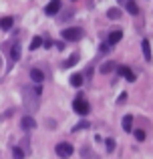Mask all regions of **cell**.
I'll use <instances>...</instances> for the list:
<instances>
[{"instance_id": "1", "label": "cell", "mask_w": 153, "mask_h": 159, "mask_svg": "<svg viewBox=\"0 0 153 159\" xmlns=\"http://www.w3.org/2000/svg\"><path fill=\"white\" fill-rule=\"evenodd\" d=\"M38 95H40V87H30L26 85L22 89V103L26 107L28 113H34L38 109Z\"/></svg>"}, {"instance_id": "2", "label": "cell", "mask_w": 153, "mask_h": 159, "mask_svg": "<svg viewBox=\"0 0 153 159\" xmlns=\"http://www.w3.org/2000/svg\"><path fill=\"white\" fill-rule=\"evenodd\" d=\"M83 28H79V26H71V28H65L63 32H61V36H63L65 40H69V43H77V40H81L83 39Z\"/></svg>"}, {"instance_id": "3", "label": "cell", "mask_w": 153, "mask_h": 159, "mask_svg": "<svg viewBox=\"0 0 153 159\" xmlns=\"http://www.w3.org/2000/svg\"><path fill=\"white\" fill-rule=\"evenodd\" d=\"M73 109H75V111L79 113V115H83L85 117L87 113L91 111V107H89V103L85 101V99H83V95H79V97L75 99V101H73Z\"/></svg>"}, {"instance_id": "4", "label": "cell", "mask_w": 153, "mask_h": 159, "mask_svg": "<svg viewBox=\"0 0 153 159\" xmlns=\"http://www.w3.org/2000/svg\"><path fill=\"white\" fill-rule=\"evenodd\" d=\"M73 151H75V149H73V145H69V143H59V145H56V155L63 157V159L71 157Z\"/></svg>"}, {"instance_id": "5", "label": "cell", "mask_w": 153, "mask_h": 159, "mask_svg": "<svg viewBox=\"0 0 153 159\" xmlns=\"http://www.w3.org/2000/svg\"><path fill=\"white\" fill-rule=\"evenodd\" d=\"M61 6H63V2H61V0H51V2L44 6V12H47L48 16H55L56 12L61 10Z\"/></svg>"}, {"instance_id": "6", "label": "cell", "mask_w": 153, "mask_h": 159, "mask_svg": "<svg viewBox=\"0 0 153 159\" xmlns=\"http://www.w3.org/2000/svg\"><path fill=\"white\" fill-rule=\"evenodd\" d=\"M20 127H22L24 131H32V129H36V121L32 119L30 115H26V117L20 119Z\"/></svg>"}, {"instance_id": "7", "label": "cell", "mask_w": 153, "mask_h": 159, "mask_svg": "<svg viewBox=\"0 0 153 159\" xmlns=\"http://www.w3.org/2000/svg\"><path fill=\"white\" fill-rule=\"evenodd\" d=\"M117 73L121 75V77H125L129 83H133V81H135V75H133V70H131L129 66H119V69H117Z\"/></svg>"}, {"instance_id": "8", "label": "cell", "mask_w": 153, "mask_h": 159, "mask_svg": "<svg viewBox=\"0 0 153 159\" xmlns=\"http://www.w3.org/2000/svg\"><path fill=\"white\" fill-rule=\"evenodd\" d=\"M121 39H123V32H121V30H111V32H109V39H107V43L113 47V44H117Z\"/></svg>"}, {"instance_id": "9", "label": "cell", "mask_w": 153, "mask_h": 159, "mask_svg": "<svg viewBox=\"0 0 153 159\" xmlns=\"http://www.w3.org/2000/svg\"><path fill=\"white\" fill-rule=\"evenodd\" d=\"M30 79H32V83L40 85V83L44 81V73H43L40 69H32V70H30Z\"/></svg>"}, {"instance_id": "10", "label": "cell", "mask_w": 153, "mask_h": 159, "mask_svg": "<svg viewBox=\"0 0 153 159\" xmlns=\"http://www.w3.org/2000/svg\"><path fill=\"white\" fill-rule=\"evenodd\" d=\"M141 48H143V57H145V61L149 62L151 61V44H149V40H147V39H143Z\"/></svg>"}, {"instance_id": "11", "label": "cell", "mask_w": 153, "mask_h": 159, "mask_svg": "<svg viewBox=\"0 0 153 159\" xmlns=\"http://www.w3.org/2000/svg\"><path fill=\"white\" fill-rule=\"evenodd\" d=\"M12 24H14V18H12V16H4V18H0V28H2V30H10Z\"/></svg>"}, {"instance_id": "12", "label": "cell", "mask_w": 153, "mask_h": 159, "mask_svg": "<svg viewBox=\"0 0 153 159\" xmlns=\"http://www.w3.org/2000/svg\"><path fill=\"white\" fill-rule=\"evenodd\" d=\"M123 129H125L127 133L133 131V115H125L123 117Z\"/></svg>"}, {"instance_id": "13", "label": "cell", "mask_w": 153, "mask_h": 159, "mask_svg": "<svg viewBox=\"0 0 153 159\" xmlns=\"http://www.w3.org/2000/svg\"><path fill=\"white\" fill-rule=\"evenodd\" d=\"M8 52H10L12 61H18V58H20V44H12V47L8 48Z\"/></svg>"}, {"instance_id": "14", "label": "cell", "mask_w": 153, "mask_h": 159, "mask_svg": "<svg viewBox=\"0 0 153 159\" xmlns=\"http://www.w3.org/2000/svg\"><path fill=\"white\" fill-rule=\"evenodd\" d=\"M43 43H44L43 36H34V39L30 40V51H36V48H40V47H43Z\"/></svg>"}, {"instance_id": "15", "label": "cell", "mask_w": 153, "mask_h": 159, "mask_svg": "<svg viewBox=\"0 0 153 159\" xmlns=\"http://www.w3.org/2000/svg\"><path fill=\"white\" fill-rule=\"evenodd\" d=\"M107 16H109L111 20H117V18H121V10H119V8H109V10H107Z\"/></svg>"}, {"instance_id": "16", "label": "cell", "mask_w": 153, "mask_h": 159, "mask_svg": "<svg viewBox=\"0 0 153 159\" xmlns=\"http://www.w3.org/2000/svg\"><path fill=\"white\" fill-rule=\"evenodd\" d=\"M125 4H127V10H129V14H137V12H139V6L133 2V0H127Z\"/></svg>"}, {"instance_id": "17", "label": "cell", "mask_w": 153, "mask_h": 159, "mask_svg": "<svg viewBox=\"0 0 153 159\" xmlns=\"http://www.w3.org/2000/svg\"><path fill=\"white\" fill-rule=\"evenodd\" d=\"M71 85L79 89V87L83 85V75H73V77H71Z\"/></svg>"}, {"instance_id": "18", "label": "cell", "mask_w": 153, "mask_h": 159, "mask_svg": "<svg viewBox=\"0 0 153 159\" xmlns=\"http://www.w3.org/2000/svg\"><path fill=\"white\" fill-rule=\"evenodd\" d=\"M113 69H115V62H105V65H101V73H103V75L111 73Z\"/></svg>"}, {"instance_id": "19", "label": "cell", "mask_w": 153, "mask_h": 159, "mask_svg": "<svg viewBox=\"0 0 153 159\" xmlns=\"http://www.w3.org/2000/svg\"><path fill=\"white\" fill-rule=\"evenodd\" d=\"M79 62V54H73L71 58H67V61H65V66H75Z\"/></svg>"}, {"instance_id": "20", "label": "cell", "mask_w": 153, "mask_h": 159, "mask_svg": "<svg viewBox=\"0 0 153 159\" xmlns=\"http://www.w3.org/2000/svg\"><path fill=\"white\" fill-rule=\"evenodd\" d=\"M12 157H14V159H24V151L20 147H14V149H12Z\"/></svg>"}, {"instance_id": "21", "label": "cell", "mask_w": 153, "mask_h": 159, "mask_svg": "<svg viewBox=\"0 0 153 159\" xmlns=\"http://www.w3.org/2000/svg\"><path fill=\"white\" fill-rule=\"evenodd\" d=\"M99 52H101V54H107V52H111V44H109V43H103L101 47H99Z\"/></svg>"}, {"instance_id": "22", "label": "cell", "mask_w": 153, "mask_h": 159, "mask_svg": "<svg viewBox=\"0 0 153 159\" xmlns=\"http://www.w3.org/2000/svg\"><path fill=\"white\" fill-rule=\"evenodd\" d=\"M105 145H107V151H115V139H111V137H109V139L105 141Z\"/></svg>"}, {"instance_id": "23", "label": "cell", "mask_w": 153, "mask_h": 159, "mask_svg": "<svg viewBox=\"0 0 153 159\" xmlns=\"http://www.w3.org/2000/svg\"><path fill=\"white\" fill-rule=\"evenodd\" d=\"M135 139H137V141H143V139H145V131H141V129H135Z\"/></svg>"}, {"instance_id": "24", "label": "cell", "mask_w": 153, "mask_h": 159, "mask_svg": "<svg viewBox=\"0 0 153 159\" xmlns=\"http://www.w3.org/2000/svg\"><path fill=\"white\" fill-rule=\"evenodd\" d=\"M81 129H89V123H87V121H81L79 125H75V129H73V131H81Z\"/></svg>"}, {"instance_id": "25", "label": "cell", "mask_w": 153, "mask_h": 159, "mask_svg": "<svg viewBox=\"0 0 153 159\" xmlns=\"http://www.w3.org/2000/svg\"><path fill=\"white\" fill-rule=\"evenodd\" d=\"M55 48H56V51H63L65 44H63V43H55Z\"/></svg>"}, {"instance_id": "26", "label": "cell", "mask_w": 153, "mask_h": 159, "mask_svg": "<svg viewBox=\"0 0 153 159\" xmlns=\"http://www.w3.org/2000/svg\"><path fill=\"white\" fill-rule=\"evenodd\" d=\"M125 99H127V93H123L121 97H119V103H125Z\"/></svg>"}, {"instance_id": "27", "label": "cell", "mask_w": 153, "mask_h": 159, "mask_svg": "<svg viewBox=\"0 0 153 159\" xmlns=\"http://www.w3.org/2000/svg\"><path fill=\"white\" fill-rule=\"evenodd\" d=\"M119 2H127V0H119Z\"/></svg>"}]
</instances>
